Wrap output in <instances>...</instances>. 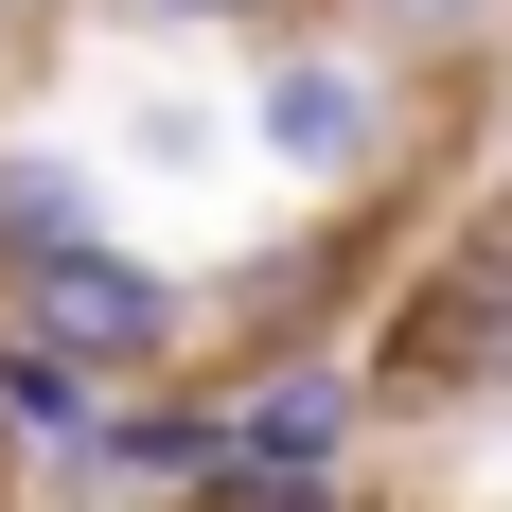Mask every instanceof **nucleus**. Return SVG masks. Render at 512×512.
<instances>
[{
    "label": "nucleus",
    "mask_w": 512,
    "mask_h": 512,
    "mask_svg": "<svg viewBox=\"0 0 512 512\" xmlns=\"http://www.w3.org/2000/svg\"><path fill=\"white\" fill-rule=\"evenodd\" d=\"M354 371H371V424H512V177L407 230Z\"/></svg>",
    "instance_id": "f257e3e1"
},
{
    "label": "nucleus",
    "mask_w": 512,
    "mask_h": 512,
    "mask_svg": "<svg viewBox=\"0 0 512 512\" xmlns=\"http://www.w3.org/2000/svg\"><path fill=\"white\" fill-rule=\"evenodd\" d=\"M442 106H460V89H424V71H389V53H354V36L248 53V159L301 212H336V230H407L424 124H442Z\"/></svg>",
    "instance_id": "f03ea898"
},
{
    "label": "nucleus",
    "mask_w": 512,
    "mask_h": 512,
    "mask_svg": "<svg viewBox=\"0 0 512 512\" xmlns=\"http://www.w3.org/2000/svg\"><path fill=\"white\" fill-rule=\"evenodd\" d=\"M0 318L36 336V354H71V371H106V389H195V354H212V283L195 265H159V248H71V265H36V283H0Z\"/></svg>",
    "instance_id": "7ed1b4c3"
},
{
    "label": "nucleus",
    "mask_w": 512,
    "mask_h": 512,
    "mask_svg": "<svg viewBox=\"0 0 512 512\" xmlns=\"http://www.w3.org/2000/svg\"><path fill=\"white\" fill-rule=\"evenodd\" d=\"M230 460H265V477H354V460H371V371H354V354L230 371Z\"/></svg>",
    "instance_id": "20e7f679"
},
{
    "label": "nucleus",
    "mask_w": 512,
    "mask_h": 512,
    "mask_svg": "<svg viewBox=\"0 0 512 512\" xmlns=\"http://www.w3.org/2000/svg\"><path fill=\"white\" fill-rule=\"evenodd\" d=\"M212 460H230V389L195 371V389H124L71 495H124V512H195V495H212Z\"/></svg>",
    "instance_id": "39448f33"
},
{
    "label": "nucleus",
    "mask_w": 512,
    "mask_h": 512,
    "mask_svg": "<svg viewBox=\"0 0 512 512\" xmlns=\"http://www.w3.org/2000/svg\"><path fill=\"white\" fill-rule=\"evenodd\" d=\"M124 212H106V159L53 142V124H0V283H36V265L106 248Z\"/></svg>",
    "instance_id": "423d86ee"
},
{
    "label": "nucleus",
    "mask_w": 512,
    "mask_h": 512,
    "mask_svg": "<svg viewBox=\"0 0 512 512\" xmlns=\"http://www.w3.org/2000/svg\"><path fill=\"white\" fill-rule=\"evenodd\" d=\"M106 371H71V354H36L18 318H0V460L18 477H89V442H106Z\"/></svg>",
    "instance_id": "0eeeda50"
},
{
    "label": "nucleus",
    "mask_w": 512,
    "mask_h": 512,
    "mask_svg": "<svg viewBox=\"0 0 512 512\" xmlns=\"http://www.w3.org/2000/svg\"><path fill=\"white\" fill-rule=\"evenodd\" d=\"M336 36L389 53V71H424V89H477L512 53V0H336Z\"/></svg>",
    "instance_id": "6e6552de"
},
{
    "label": "nucleus",
    "mask_w": 512,
    "mask_h": 512,
    "mask_svg": "<svg viewBox=\"0 0 512 512\" xmlns=\"http://www.w3.org/2000/svg\"><path fill=\"white\" fill-rule=\"evenodd\" d=\"M124 36H230V53H283V36H336V0H89Z\"/></svg>",
    "instance_id": "1a4fd4ad"
},
{
    "label": "nucleus",
    "mask_w": 512,
    "mask_h": 512,
    "mask_svg": "<svg viewBox=\"0 0 512 512\" xmlns=\"http://www.w3.org/2000/svg\"><path fill=\"white\" fill-rule=\"evenodd\" d=\"M71 18H89V0H0V36L36 53V36H71Z\"/></svg>",
    "instance_id": "9d476101"
},
{
    "label": "nucleus",
    "mask_w": 512,
    "mask_h": 512,
    "mask_svg": "<svg viewBox=\"0 0 512 512\" xmlns=\"http://www.w3.org/2000/svg\"><path fill=\"white\" fill-rule=\"evenodd\" d=\"M495 124H512V53H495Z\"/></svg>",
    "instance_id": "9b49d317"
},
{
    "label": "nucleus",
    "mask_w": 512,
    "mask_h": 512,
    "mask_svg": "<svg viewBox=\"0 0 512 512\" xmlns=\"http://www.w3.org/2000/svg\"><path fill=\"white\" fill-rule=\"evenodd\" d=\"M0 71H18V36H0Z\"/></svg>",
    "instance_id": "f8f14e48"
}]
</instances>
